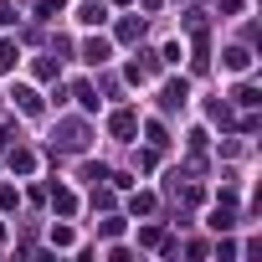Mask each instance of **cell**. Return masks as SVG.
I'll return each instance as SVG.
<instances>
[{
    "mask_svg": "<svg viewBox=\"0 0 262 262\" xmlns=\"http://www.w3.org/2000/svg\"><path fill=\"white\" fill-rule=\"evenodd\" d=\"M82 57H88V62H108V41H88Z\"/></svg>",
    "mask_w": 262,
    "mask_h": 262,
    "instance_id": "8",
    "label": "cell"
},
{
    "mask_svg": "<svg viewBox=\"0 0 262 262\" xmlns=\"http://www.w3.org/2000/svg\"><path fill=\"white\" fill-rule=\"evenodd\" d=\"M16 57H21V47H16V41H0V72H11V67H16Z\"/></svg>",
    "mask_w": 262,
    "mask_h": 262,
    "instance_id": "5",
    "label": "cell"
},
{
    "mask_svg": "<svg viewBox=\"0 0 262 262\" xmlns=\"http://www.w3.org/2000/svg\"><path fill=\"white\" fill-rule=\"evenodd\" d=\"M62 144H67V149H82V144H88V128H82V123H62Z\"/></svg>",
    "mask_w": 262,
    "mask_h": 262,
    "instance_id": "1",
    "label": "cell"
},
{
    "mask_svg": "<svg viewBox=\"0 0 262 262\" xmlns=\"http://www.w3.org/2000/svg\"><path fill=\"white\" fill-rule=\"evenodd\" d=\"M180 103H185V82H170L165 88V108H180Z\"/></svg>",
    "mask_w": 262,
    "mask_h": 262,
    "instance_id": "9",
    "label": "cell"
},
{
    "mask_svg": "<svg viewBox=\"0 0 262 262\" xmlns=\"http://www.w3.org/2000/svg\"><path fill=\"white\" fill-rule=\"evenodd\" d=\"M62 6H67V0H41V6H36V16H41V21H47V16H57V11H62Z\"/></svg>",
    "mask_w": 262,
    "mask_h": 262,
    "instance_id": "10",
    "label": "cell"
},
{
    "mask_svg": "<svg viewBox=\"0 0 262 262\" xmlns=\"http://www.w3.org/2000/svg\"><path fill=\"white\" fill-rule=\"evenodd\" d=\"M16 103H21V113H36V108H41V98H36L31 88H16Z\"/></svg>",
    "mask_w": 262,
    "mask_h": 262,
    "instance_id": "6",
    "label": "cell"
},
{
    "mask_svg": "<svg viewBox=\"0 0 262 262\" xmlns=\"http://www.w3.org/2000/svg\"><path fill=\"white\" fill-rule=\"evenodd\" d=\"M113 134H118V139L134 134V113H128V108H123V113H113Z\"/></svg>",
    "mask_w": 262,
    "mask_h": 262,
    "instance_id": "4",
    "label": "cell"
},
{
    "mask_svg": "<svg viewBox=\"0 0 262 262\" xmlns=\"http://www.w3.org/2000/svg\"><path fill=\"white\" fill-rule=\"evenodd\" d=\"M82 21H88V26H98V21H108V11L98 6V0H88V6H82Z\"/></svg>",
    "mask_w": 262,
    "mask_h": 262,
    "instance_id": "7",
    "label": "cell"
},
{
    "mask_svg": "<svg viewBox=\"0 0 262 262\" xmlns=\"http://www.w3.org/2000/svg\"><path fill=\"white\" fill-rule=\"evenodd\" d=\"M139 31H144V21H123V26H118V36H123V41H134Z\"/></svg>",
    "mask_w": 262,
    "mask_h": 262,
    "instance_id": "11",
    "label": "cell"
},
{
    "mask_svg": "<svg viewBox=\"0 0 262 262\" xmlns=\"http://www.w3.org/2000/svg\"><path fill=\"white\" fill-rule=\"evenodd\" d=\"M11 170L31 175V170H36V155H31V149H16V155H11Z\"/></svg>",
    "mask_w": 262,
    "mask_h": 262,
    "instance_id": "3",
    "label": "cell"
},
{
    "mask_svg": "<svg viewBox=\"0 0 262 262\" xmlns=\"http://www.w3.org/2000/svg\"><path fill=\"white\" fill-rule=\"evenodd\" d=\"M52 206H57V216H72L77 211V195L72 190H52Z\"/></svg>",
    "mask_w": 262,
    "mask_h": 262,
    "instance_id": "2",
    "label": "cell"
}]
</instances>
